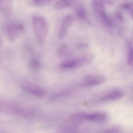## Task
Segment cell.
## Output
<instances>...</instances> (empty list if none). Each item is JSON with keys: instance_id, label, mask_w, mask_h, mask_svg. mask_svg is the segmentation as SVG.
<instances>
[{"instance_id": "obj_1", "label": "cell", "mask_w": 133, "mask_h": 133, "mask_svg": "<svg viewBox=\"0 0 133 133\" xmlns=\"http://www.w3.org/2000/svg\"><path fill=\"white\" fill-rule=\"evenodd\" d=\"M32 25L36 40L40 45H43L49 33L48 23L43 17L35 15L32 18Z\"/></svg>"}, {"instance_id": "obj_2", "label": "cell", "mask_w": 133, "mask_h": 133, "mask_svg": "<svg viewBox=\"0 0 133 133\" xmlns=\"http://www.w3.org/2000/svg\"><path fill=\"white\" fill-rule=\"evenodd\" d=\"M109 116L105 112H96L90 113H77L71 115V119L74 121H92V122H103L107 120Z\"/></svg>"}, {"instance_id": "obj_3", "label": "cell", "mask_w": 133, "mask_h": 133, "mask_svg": "<svg viewBox=\"0 0 133 133\" xmlns=\"http://www.w3.org/2000/svg\"><path fill=\"white\" fill-rule=\"evenodd\" d=\"M93 59V57L91 55L80 57L62 62L60 64V67L65 70L82 67L90 64Z\"/></svg>"}, {"instance_id": "obj_4", "label": "cell", "mask_w": 133, "mask_h": 133, "mask_svg": "<svg viewBox=\"0 0 133 133\" xmlns=\"http://www.w3.org/2000/svg\"><path fill=\"white\" fill-rule=\"evenodd\" d=\"M7 36L11 41H15L23 34L25 31L24 25L21 23L12 22L7 24L6 28Z\"/></svg>"}, {"instance_id": "obj_5", "label": "cell", "mask_w": 133, "mask_h": 133, "mask_svg": "<svg viewBox=\"0 0 133 133\" xmlns=\"http://www.w3.org/2000/svg\"><path fill=\"white\" fill-rule=\"evenodd\" d=\"M106 81L105 76L101 75H91L85 77L81 83V86L84 88L91 87L99 85Z\"/></svg>"}, {"instance_id": "obj_6", "label": "cell", "mask_w": 133, "mask_h": 133, "mask_svg": "<svg viewBox=\"0 0 133 133\" xmlns=\"http://www.w3.org/2000/svg\"><path fill=\"white\" fill-rule=\"evenodd\" d=\"M74 21V18L72 15H68L64 18L58 32V38L60 39H63L66 36Z\"/></svg>"}, {"instance_id": "obj_7", "label": "cell", "mask_w": 133, "mask_h": 133, "mask_svg": "<svg viewBox=\"0 0 133 133\" xmlns=\"http://www.w3.org/2000/svg\"><path fill=\"white\" fill-rule=\"evenodd\" d=\"M124 92L119 89L114 90L101 97L97 100L98 102L115 101L121 98L123 96Z\"/></svg>"}, {"instance_id": "obj_8", "label": "cell", "mask_w": 133, "mask_h": 133, "mask_svg": "<svg viewBox=\"0 0 133 133\" xmlns=\"http://www.w3.org/2000/svg\"><path fill=\"white\" fill-rule=\"evenodd\" d=\"M22 89L26 92L39 98L44 97L46 94V92L43 89L30 85H23Z\"/></svg>"}, {"instance_id": "obj_9", "label": "cell", "mask_w": 133, "mask_h": 133, "mask_svg": "<svg viewBox=\"0 0 133 133\" xmlns=\"http://www.w3.org/2000/svg\"><path fill=\"white\" fill-rule=\"evenodd\" d=\"M91 2L94 10L100 17L107 14L102 0H91Z\"/></svg>"}, {"instance_id": "obj_10", "label": "cell", "mask_w": 133, "mask_h": 133, "mask_svg": "<svg viewBox=\"0 0 133 133\" xmlns=\"http://www.w3.org/2000/svg\"><path fill=\"white\" fill-rule=\"evenodd\" d=\"M12 7V0H0V11L3 14H9L11 10Z\"/></svg>"}, {"instance_id": "obj_11", "label": "cell", "mask_w": 133, "mask_h": 133, "mask_svg": "<svg viewBox=\"0 0 133 133\" xmlns=\"http://www.w3.org/2000/svg\"><path fill=\"white\" fill-rule=\"evenodd\" d=\"M74 3V0H57L55 3L54 7L57 10L65 9L71 6Z\"/></svg>"}, {"instance_id": "obj_12", "label": "cell", "mask_w": 133, "mask_h": 133, "mask_svg": "<svg viewBox=\"0 0 133 133\" xmlns=\"http://www.w3.org/2000/svg\"><path fill=\"white\" fill-rule=\"evenodd\" d=\"M71 92L70 91H63L54 93L50 96L49 98L50 101H55L63 98L70 95Z\"/></svg>"}, {"instance_id": "obj_13", "label": "cell", "mask_w": 133, "mask_h": 133, "mask_svg": "<svg viewBox=\"0 0 133 133\" xmlns=\"http://www.w3.org/2000/svg\"><path fill=\"white\" fill-rule=\"evenodd\" d=\"M76 14L77 17L82 20L87 19V13L85 9L82 6H78L76 8Z\"/></svg>"}, {"instance_id": "obj_14", "label": "cell", "mask_w": 133, "mask_h": 133, "mask_svg": "<svg viewBox=\"0 0 133 133\" xmlns=\"http://www.w3.org/2000/svg\"><path fill=\"white\" fill-rule=\"evenodd\" d=\"M68 47L67 45L65 44H62L61 45L57 50V54L58 55L61 57L66 56L68 52Z\"/></svg>"}, {"instance_id": "obj_15", "label": "cell", "mask_w": 133, "mask_h": 133, "mask_svg": "<svg viewBox=\"0 0 133 133\" xmlns=\"http://www.w3.org/2000/svg\"><path fill=\"white\" fill-rule=\"evenodd\" d=\"M41 63L38 60L36 59H32L31 60L29 64V68L32 70L36 71L40 68Z\"/></svg>"}, {"instance_id": "obj_16", "label": "cell", "mask_w": 133, "mask_h": 133, "mask_svg": "<svg viewBox=\"0 0 133 133\" xmlns=\"http://www.w3.org/2000/svg\"><path fill=\"white\" fill-rule=\"evenodd\" d=\"M127 62L128 65L131 66H133V48L132 45L129 44L128 46Z\"/></svg>"}, {"instance_id": "obj_17", "label": "cell", "mask_w": 133, "mask_h": 133, "mask_svg": "<svg viewBox=\"0 0 133 133\" xmlns=\"http://www.w3.org/2000/svg\"><path fill=\"white\" fill-rule=\"evenodd\" d=\"M52 0H33V4L37 6H46L52 1Z\"/></svg>"}, {"instance_id": "obj_18", "label": "cell", "mask_w": 133, "mask_h": 133, "mask_svg": "<svg viewBox=\"0 0 133 133\" xmlns=\"http://www.w3.org/2000/svg\"><path fill=\"white\" fill-rule=\"evenodd\" d=\"M122 8L123 9L127 10L132 15V11H133V4L131 2H127L124 3L122 5Z\"/></svg>"}, {"instance_id": "obj_19", "label": "cell", "mask_w": 133, "mask_h": 133, "mask_svg": "<svg viewBox=\"0 0 133 133\" xmlns=\"http://www.w3.org/2000/svg\"><path fill=\"white\" fill-rule=\"evenodd\" d=\"M120 132V129L118 127H114L106 130L104 132L107 133H118Z\"/></svg>"}, {"instance_id": "obj_20", "label": "cell", "mask_w": 133, "mask_h": 133, "mask_svg": "<svg viewBox=\"0 0 133 133\" xmlns=\"http://www.w3.org/2000/svg\"><path fill=\"white\" fill-rule=\"evenodd\" d=\"M103 3H105L108 4H113L116 1V0H102Z\"/></svg>"}, {"instance_id": "obj_21", "label": "cell", "mask_w": 133, "mask_h": 133, "mask_svg": "<svg viewBox=\"0 0 133 133\" xmlns=\"http://www.w3.org/2000/svg\"><path fill=\"white\" fill-rule=\"evenodd\" d=\"M116 17L118 18V20H119L120 21H121L123 20V17L119 13H117L116 14Z\"/></svg>"}, {"instance_id": "obj_22", "label": "cell", "mask_w": 133, "mask_h": 133, "mask_svg": "<svg viewBox=\"0 0 133 133\" xmlns=\"http://www.w3.org/2000/svg\"><path fill=\"white\" fill-rule=\"evenodd\" d=\"M1 42H2V41H1V39L0 38V45L1 44Z\"/></svg>"}]
</instances>
